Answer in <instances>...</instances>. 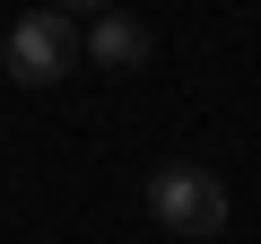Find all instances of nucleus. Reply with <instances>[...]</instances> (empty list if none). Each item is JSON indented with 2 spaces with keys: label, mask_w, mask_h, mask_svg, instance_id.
I'll return each mask as SVG.
<instances>
[{
  "label": "nucleus",
  "mask_w": 261,
  "mask_h": 244,
  "mask_svg": "<svg viewBox=\"0 0 261 244\" xmlns=\"http://www.w3.org/2000/svg\"><path fill=\"white\" fill-rule=\"evenodd\" d=\"M79 18H61V9H27L9 35H0V70H9L18 87H61L70 70H79Z\"/></svg>",
  "instance_id": "obj_1"
},
{
  "label": "nucleus",
  "mask_w": 261,
  "mask_h": 244,
  "mask_svg": "<svg viewBox=\"0 0 261 244\" xmlns=\"http://www.w3.org/2000/svg\"><path fill=\"white\" fill-rule=\"evenodd\" d=\"M148 218L166 227V235H226V183L209 175V166H157L148 175Z\"/></svg>",
  "instance_id": "obj_2"
},
{
  "label": "nucleus",
  "mask_w": 261,
  "mask_h": 244,
  "mask_svg": "<svg viewBox=\"0 0 261 244\" xmlns=\"http://www.w3.org/2000/svg\"><path fill=\"white\" fill-rule=\"evenodd\" d=\"M79 53H87L96 70H140V61L157 53V35H148L140 18H122V9H105V18H96V27L79 35Z\"/></svg>",
  "instance_id": "obj_3"
},
{
  "label": "nucleus",
  "mask_w": 261,
  "mask_h": 244,
  "mask_svg": "<svg viewBox=\"0 0 261 244\" xmlns=\"http://www.w3.org/2000/svg\"><path fill=\"white\" fill-rule=\"evenodd\" d=\"M53 9H61V18H87V9L105 18V9H113V0H53Z\"/></svg>",
  "instance_id": "obj_4"
}]
</instances>
